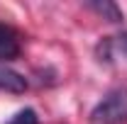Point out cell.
Returning <instances> with one entry per match:
<instances>
[{
    "label": "cell",
    "mask_w": 127,
    "mask_h": 124,
    "mask_svg": "<svg viewBox=\"0 0 127 124\" xmlns=\"http://www.w3.org/2000/svg\"><path fill=\"white\" fill-rule=\"evenodd\" d=\"M127 122V90L115 88L91 112V124H122Z\"/></svg>",
    "instance_id": "cell-1"
},
{
    "label": "cell",
    "mask_w": 127,
    "mask_h": 124,
    "mask_svg": "<svg viewBox=\"0 0 127 124\" xmlns=\"http://www.w3.org/2000/svg\"><path fill=\"white\" fill-rule=\"evenodd\" d=\"M20 56V39L12 27L0 24V61H12Z\"/></svg>",
    "instance_id": "cell-2"
},
{
    "label": "cell",
    "mask_w": 127,
    "mask_h": 124,
    "mask_svg": "<svg viewBox=\"0 0 127 124\" xmlns=\"http://www.w3.org/2000/svg\"><path fill=\"white\" fill-rule=\"evenodd\" d=\"M0 90H5V93H25L27 80L20 73L10 71V68H0Z\"/></svg>",
    "instance_id": "cell-3"
},
{
    "label": "cell",
    "mask_w": 127,
    "mask_h": 124,
    "mask_svg": "<svg viewBox=\"0 0 127 124\" xmlns=\"http://www.w3.org/2000/svg\"><path fill=\"white\" fill-rule=\"evenodd\" d=\"M88 7L93 10V12H98V15L103 17V20H108V22H115V24H120L122 20H125V12L115 5V2H110V0H98V2H88Z\"/></svg>",
    "instance_id": "cell-4"
},
{
    "label": "cell",
    "mask_w": 127,
    "mask_h": 124,
    "mask_svg": "<svg viewBox=\"0 0 127 124\" xmlns=\"http://www.w3.org/2000/svg\"><path fill=\"white\" fill-rule=\"evenodd\" d=\"M7 124H39V117H37V112H34V109L27 107V109H20V112H17Z\"/></svg>",
    "instance_id": "cell-5"
},
{
    "label": "cell",
    "mask_w": 127,
    "mask_h": 124,
    "mask_svg": "<svg viewBox=\"0 0 127 124\" xmlns=\"http://www.w3.org/2000/svg\"><path fill=\"white\" fill-rule=\"evenodd\" d=\"M117 46H120V49H122V51L127 54V34H122V37H117Z\"/></svg>",
    "instance_id": "cell-6"
}]
</instances>
